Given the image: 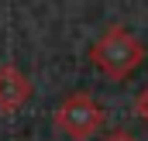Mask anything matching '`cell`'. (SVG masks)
Instances as JSON below:
<instances>
[{
  "mask_svg": "<svg viewBox=\"0 0 148 141\" xmlns=\"http://www.w3.org/2000/svg\"><path fill=\"white\" fill-rule=\"evenodd\" d=\"M138 114H141V120H148V90H141V97H138Z\"/></svg>",
  "mask_w": 148,
  "mask_h": 141,
  "instance_id": "4",
  "label": "cell"
},
{
  "mask_svg": "<svg viewBox=\"0 0 148 141\" xmlns=\"http://www.w3.org/2000/svg\"><path fill=\"white\" fill-rule=\"evenodd\" d=\"M107 141H134V138H131L127 131H114V134H110V138H107Z\"/></svg>",
  "mask_w": 148,
  "mask_h": 141,
  "instance_id": "5",
  "label": "cell"
},
{
  "mask_svg": "<svg viewBox=\"0 0 148 141\" xmlns=\"http://www.w3.org/2000/svg\"><path fill=\"white\" fill-rule=\"evenodd\" d=\"M103 120H107L103 107L97 103L90 93H73V97H66L59 103V110H55V127L62 134H69L73 141H90L103 127Z\"/></svg>",
  "mask_w": 148,
  "mask_h": 141,
  "instance_id": "2",
  "label": "cell"
},
{
  "mask_svg": "<svg viewBox=\"0 0 148 141\" xmlns=\"http://www.w3.org/2000/svg\"><path fill=\"white\" fill-rule=\"evenodd\" d=\"M90 59H93V66L103 72V76L124 79V76H131V72L141 66V59H145V45L131 35L127 28L114 24V28H107V35L93 45Z\"/></svg>",
  "mask_w": 148,
  "mask_h": 141,
  "instance_id": "1",
  "label": "cell"
},
{
  "mask_svg": "<svg viewBox=\"0 0 148 141\" xmlns=\"http://www.w3.org/2000/svg\"><path fill=\"white\" fill-rule=\"evenodd\" d=\"M31 83L17 66H0V114H14L28 103Z\"/></svg>",
  "mask_w": 148,
  "mask_h": 141,
  "instance_id": "3",
  "label": "cell"
}]
</instances>
